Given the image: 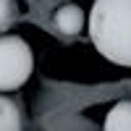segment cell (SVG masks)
<instances>
[{
	"label": "cell",
	"instance_id": "5b68a950",
	"mask_svg": "<svg viewBox=\"0 0 131 131\" xmlns=\"http://www.w3.org/2000/svg\"><path fill=\"white\" fill-rule=\"evenodd\" d=\"M102 131H131V100L115 102L110 113L105 115Z\"/></svg>",
	"mask_w": 131,
	"mask_h": 131
},
{
	"label": "cell",
	"instance_id": "8992f818",
	"mask_svg": "<svg viewBox=\"0 0 131 131\" xmlns=\"http://www.w3.org/2000/svg\"><path fill=\"white\" fill-rule=\"evenodd\" d=\"M18 16V5L16 0H0V31H5Z\"/></svg>",
	"mask_w": 131,
	"mask_h": 131
},
{
	"label": "cell",
	"instance_id": "7a4b0ae2",
	"mask_svg": "<svg viewBox=\"0 0 131 131\" xmlns=\"http://www.w3.org/2000/svg\"><path fill=\"white\" fill-rule=\"evenodd\" d=\"M34 68V55L26 39L16 34L0 37V92H13L26 84Z\"/></svg>",
	"mask_w": 131,
	"mask_h": 131
},
{
	"label": "cell",
	"instance_id": "6da1fadb",
	"mask_svg": "<svg viewBox=\"0 0 131 131\" xmlns=\"http://www.w3.org/2000/svg\"><path fill=\"white\" fill-rule=\"evenodd\" d=\"M89 37L102 58L131 66V0H94Z\"/></svg>",
	"mask_w": 131,
	"mask_h": 131
},
{
	"label": "cell",
	"instance_id": "277c9868",
	"mask_svg": "<svg viewBox=\"0 0 131 131\" xmlns=\"http://www.w3.org/2000/svg\"><path fill=\"white\" fill-rule=\"evenodd\" d=\"M0 131H24V115L18 110V102L0 94Z\"/></svg>",
	"mask_w": 131,
	"mask_h": 131
},
{
	"label": "cell",
	"instance_id": "3957f363",
	"mask_svg": "<svg viewBox=\"0 0 131 131\" xmlns=\"http://www.w3.org/2000/svg\"><path fill=\"white\" fill-rule=\"evenodd\" d=\"M84 21H86L84 10L79 5H73V3L58 8V13H55V26H58L60 34H66V37H76L84 29Z\"/></svg>",
	"mask_w": 131,
	"mask_h": 131
}]
</instances>
